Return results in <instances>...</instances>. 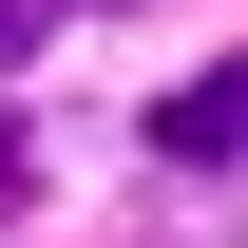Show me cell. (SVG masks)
<instances>
[{"mask_svg":"<svg viewBox=\"0 0 248 248\" xmlns=\"http://www.w3.org/2000/svg\"><path fill=\"white\" fill-rule=\"evenodd\" d=\"M19 191H38V153H19V115H0V210H19Z\"/></svg>","mask_w":248,"mask_h":248,"instance_id":"obj_2","label":"cell"},{"mask_svg":"<svg viewBox=\"0 0 248 248\" xmlns=\"http://www.w3.org/2000/svg\"><path fill=\"white\" fill-rule=\"evenodd\" d=\"M19 38H38V0H0V58H19Z\"/></svg>","mask_w":248,"mask_h":248,"instance_id":"obj_3","label":"cell"},{"mask_svg":"<svg viewBox=\"0 0 248 248\" xmlns=\"http://www.w3.org/2000/svg\"><path fill=\"white\" fill-rule=\"evenodd\" d=\"M153 153H172V172H229V153H248V58H210V77L153 95Z\"/></svg>","mask_w":248,"mask_h":248,"instance_id":"obj_1","label":"cell"}]
</instances>
